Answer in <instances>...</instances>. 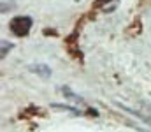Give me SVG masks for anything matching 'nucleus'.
Masks as SVG:
<instances>
[{"mask_svg":"<svg viewBox=\"0 0 151 132\" xmlns=\"http://www.w3.org/2000/svg\"><path fill=\"white\" fill-rule=\"evenodd\" d=\"M9 28H11V32L14 35H19V37L28 35V32L32 28V18H28V16H18V18L11 19Z\"/></svg>","mask_w":151,"mask_h":132,"instance_id":"nucleus-1","label":"nucleus"},{"mask_svg":"<svg viewBox=\"0 0 151 132\" xmlns=\"http://www.w3.org/2000/svg\"><path fill=\"white\" fill-rule=\"evenodd\" d=\"M28 69L32 72H35L37 76H40V78H49L51 76V69L47 65H44V63H32V65H28Z\"/></svg>","mask_w":151,"mask_h":132,"instance_id":"nucleus-2","label":"nucleus"},{"mask_svg":"<svg viewBox=\"0 0 151 132\" xmlns=\"http://www.w3.org/2000/svg\"><path fill=\"white\" fill-rule=\"evenodd\" d=\"M62 90H63V93H65V95H69L70 99H74V100H79V102H83V99H81V97H79L77 93H72V92H70V88L63 87V88H62Z\"/></svg>","mask_w":151,"mask_h":132,"instance_id":"nucleus-3","label":"nucleus"},{"mask_svg":"<svg viewBox=\"0 0 151 132\" xmlns=\"http://www.w3.org/2000/svg\"><path fill=\"white\" fill-rule=\"evenodd\" d=\"M11 48H12V44H11V43H5V41H2V53H0V55H2V58H5V55L11 51Z\"/></svg>","mask_w":151,"mask_h":132,"instance_id":"nucleus-4","label":"nucleus"},{"mask_svg":"<svg viewBox=\"0 0 151 132\" xmlns=\"http://www.w3.org/2000/svg\"><path fill=\"white\" fill-rule=\"evenodd\" d=\"M102 2H107V0H102Z\"/></svg>","mask_w":151,"mask_h":132,"instance_id":"nucleus-5","label":"nucleus"}]
</instances>
